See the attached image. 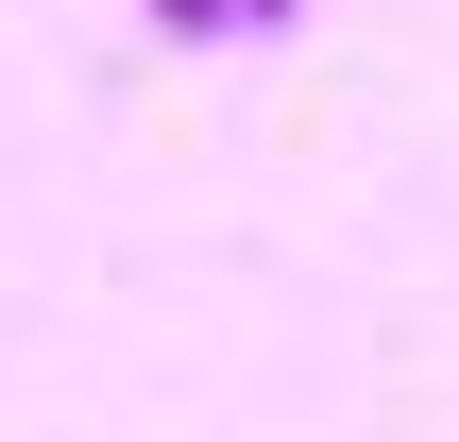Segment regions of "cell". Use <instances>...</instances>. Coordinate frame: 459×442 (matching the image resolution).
<instances>
[{
	"label": "cell",
	"instance_id": "cell-1",
	"mask_svg": "<svg viewBox=\"0 0 459 442\" xmlns=\"http://www.w3.org/2000/svg\"><path fill=\"white\" fill-rule=\"evenodd\" d=\"M153 34H238V17L221 0H153Z\"/></svg>",
	"mask_w": 459,
	"mask_h": 442
},
{
	"label": "cell",
	"instance_id": "cell-2",
	"mask_svg": "<svg viewBox=\"0 0 459 442\" xmlns=\"http://www.w3.org/2000/svg\"><path fill=\"white\" fill-rule=\"evenodd\" d=\"M221 17H238V34H273V17H290V0H221Z\"/></svg>",
	"mask_w": 459,
	"mask_h": 442
}]
</instances>
